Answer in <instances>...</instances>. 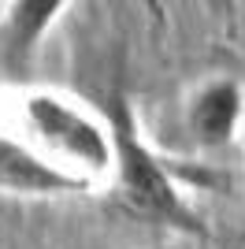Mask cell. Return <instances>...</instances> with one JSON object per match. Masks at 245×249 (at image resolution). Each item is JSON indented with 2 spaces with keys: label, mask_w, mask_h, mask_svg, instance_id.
I'll return each mask as SVG.
<instances>
[{
  "label": "cell",
  "mask_w": 245,
  "mask_h": 249,
  "mask_svg": "<svg viewBox=\"0 0 245 249\" xmlns=\"http://www.w3.org/2000/svg\"><path fill=\"white\" fill-rule=\"evenodd\" d=\"M0 130L19 138L37 156L93 190L112 178L115 142L108 115L86 108L60 89L45 86L0 89Z\"/></svg>",
  "instance_id": "cell-1"
},
{
  "label": "cell",
  "mask_w": 245,
  "mask_h": 249,
  "mask_svg": "<svg viewBox=\"0 0 245 249\" xmlns=\"http://www.w3.org/2000/svg\"><path fill=\"white\" fill-rule=\"evenodd\" d=\"M104 115L112 123V142H115V167H112V178H108L115 201L134 219H145L153 227H167L175 234H186V238H197V242H208L204 216L190 205L175 171L163 164V156L145 142L141 123H138L126 93H112Z\"/></svg>",
  "instance_id": "cell-2"
},
{
  "label": "cell",
  "mask_w": 245,
  "mask_h": 249,
  "mask_svg": "<svg viewBox=\"0 0 245 249\" xmlns=\"http://www.w3.org/2000/svg\"><path fill=\"white\" fill-rule=\"evenodd\" d=\"M182 130L193 149L219 153L245 134V86L230 74H212L186 97Z\"/></svg>",
  "instance_id": "cell-3"
},
{
  "label": "cell",
  "mask_w": 245,
  "mask_h": 249,
  "mask_svg": "<svg viewBox=\"0 0 245 249\" xmlns=\"http://www.w3.org/2000/svg\"><path fill=\"white\" fill-rule=\"evenodd\" d=\"M0 194L8 197H82L93 194V186L71 178L67 171H60L56 164H49L45 156H37L30 145H22L19 138H11L0 130Z\"/></svg>",
  "instance_id": "cell-4"
},
{
  "label": "cell",
  "mask_w": 245,
  "mask_h": 249,
  "mask_svg": "<svg viewBox=\"0 0 245 249\" xmlns=\"http://www.w3.org/2000/svg\"><path fill=\"white\" fill-rule=\"evenodd\" d=\"M63 0H15L8 4V15L0 22V45L8 67H26L34 60L37 45L52 30V22L63 15Z\"/></svg>",
  "instance_id": "cell-5"
}]
</instances>
